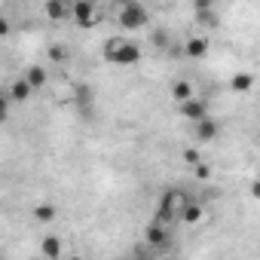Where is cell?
Returning <instances> with one entry per match:
<instances>
[{
  "instance_id": "obj_1",
  "label": "cell",
  "mask_w": 260,
  "mask_h": 260,
  "mask_svg": "<svg viewBox=\"0 0 260 260\" xmlns=\"http://www.w3.org/2000/svg\"><path fill=\"white\" fill-rule=\"evenodd\" d=\"M104 58H107L110 64L128 68V64H138V61H141V49H138V43H132V40L113 37V40L104 43Z\"/></svg>"
},
{
  "instance_id": "obj_2",
  "label": "cell",
  "mask_w": 260,
  "mask_h": 260,
  "mask_svg": "<svg viewBox=\"0 0 260 260\" xmlns=\"http://www.w3.org/2000/svg\"><path fill=\"white\" fill-rule=\"evenodd\" d=\"M190 202H187V196H184V190H169L166 196H162V202H159V223H169L172 217H184V208H187Z\"/></svg>"
},
{
  "instance_id": "obj_3",
  "label": "cell",
  "mask_w": 260,
  "mask_h": 260,
  "mask_svg": "<svg viewBox=\"0 0 260 260\" xmlns=\"http://www.w3.org/2000/svg\"><path fill=\"white\" fill-rule=\"evenodd\" d=\"M147 10L141 7V4H135V0H128V4H122L119 7V25L125 28V31H138L141 25H147Z\"/></svg>"
},
{
  "instance_id": "obj_4",
  "label": "cell",
  "mask_w": 260,
  "mask_h": 260,
  "mask_svg": "<svg viewBox=\"0 0 260 260\" xmlns=\"http://www.w3.org/2000/svg\"><path fill=\"white\" fill-rule=\"evenodd\" d=\"M71 16L80 28H89L95 22V4H89V0H77V4H71Z\"/></svg>"
},
{
  "instance_id": "obj_5",
  "label": "cell",
  "mask_w": 260,
  "mask_h": 260,
  "mask_svg": "<svg viewBox=\"0 0 260 260\" xmlns=\"http://www.w3.org/2000/svg\"><path fill=\"white\" fill-rule=\"evenodd\" d=\"M181 113L196 125V122H202V119H208V110H205V104L199 101V98H193V101H187V104H181Z\"/></svg>"
},
{
  "instance_id": "obj_6",
  "label": "cell",
  "mask_w": 260,
  "mask_h": 260,
  "mask_svg": "<svg viewBox=\"0 0 260 260\" xmlns=\"http://www.w3.org/2000/svg\"><path fill=\"white\" fill-rule=\"evenodd\" d=\"M193 132H196V141H214V138H217V132H220V125L208 116V119H202V122H196V125H193Z\"/></svg>"
},
{
  "instance_id": "obj_7",
  "label": "cell",
  "mask_w": 260,
  "mask_h": 260,
  "mask_svg": "<svg viewBox=\"0 0 260 260\" xmlns=\"http://www.w3.org/2000/svg\"><path fill=\"white\" fill-rule=\"evenodd\" d=\"M31 92H34V86L25 80V77H19V80H13V86H10V101H28L31 98Z\"/></svg>"
},
{
  "instance_id": "obj_8",
  "label": "cell",
  "mask_w": 260,
  "mask_h": 260,
  "mask_svg": "<svg viewBox=\"0 0 260 260\" xmlns=\"http://www.w3.org/2000/svg\"><path fill=\"white\" fill-rule=\"evenodd\" d=\"M172 98H175L178 104H187V101H193L196 95H193V86H190L187 80H178V83H172Z\"/></svg>"
},
{
  "instance_id": "obj_9",
  "label": "cell",
  "mask_w": 260,
  "mask_h": 260,
  "mask_svg": "<svg viewBox=\"0 0 260 260\" xmlns=\"http://www.w3.org/2000/svg\"><path fill=\"white\" fill-rule=\"evenodd\" d=\"M25 80H28L34 89H40V86H46L49 74H46V68H43V64H31V68L25 71Z\"/></svg>"
},
{
  "instance_id": "obj_10",
  "label": "cell",
  "mask_w": 260,
  "mask_h": 260,
  "mask_svg": "<svg viewBox=\"0 0 260 260\" xmlns=\"http://www.w3.org/2000/svg\"><path fill=\"white\" fill-rule=\"evenodd\" d=\"M40 251H43L46 260H58V254H61V239H58V236H46V239L40 242Z\"/></svg>"
},
{
  "instance_id": "obj_11",
  "label": "cell",
  "mask_w": 260,
  "mask_h": 260,
  "mask_svg": "<svg viewBox=\"0 0 260 260\" xmlns=\"http://www.w3.org/2000/svg\"><path fill=\"white\" fill-rule=\"evenodd\" d=\"M184 52H187L190 58H202V55L208 52V40H205V37H190L187 46H184Z\"/></svg>"
},
{
  "instance_id": "obj_12",
  "label": "cell",
  "mask_w": 260,
  "mask_h": 260,
  "mask_svg": "<svg viewBox=\"0 0 260 260\" xmlns=\"http://www.w3.org/2000/svg\"><path fill=\"white\" fill-rule=\"evenodd\" d=\"M43 10H46V16H49V19H64V16H71V7H68V4H61V0H49Z\"/></svg>"
},
{
  "instance_id": "obj_13",
  "label": "cell",
  "mask_w": 260,
  "mask_h": 260,
  "mask_svg": "<svg viewBox=\"0 0 260 260\" xmlns=\"http://www.w3.org/2000/svg\"><path fill=\"white\" fill-rule=\"evenodd\" d=\"M74 101H77L83 110H89V107H92V89H89V86H77V89H74Z\"/></svg>"
},
{
  "instance_id": "obj_14",
  "label": "cell",
  "mask_w": 260,
  "mask_h": 260,
  "mask_svg": "<svg viewBox=\"0 0 260 260\" xmlns=\"http://www.w3.org/2000/svg\"><path fill=\"white\" fill-rule=\"evenodd\" d=\"M162 242H166V230H162V223L156 220V223L147 226V245H162Z\"/></svg>"
},
{
  "instance_id": "obj_15",
  "label": "cell",
  "mask_w": 260,
  "mask_h": 260,
  "mask_svg": "<svg viewBox=\"0 0 260 260\" xmlns=\"http://www.w3.org/2000/svg\"><path fill=\"white\" fill-rule=\"evenodd\" d=\"M251 74H233V80H230V86H233V92H248L251 89Z\"/></svg>"
},
{
  "instance_id": "obj_16",
  "label": "cell",
  "mask_w": 260,
  "mask_h": 260,
  "mask_svg": "<svg viewBox=\"0 0 260 260\" xmlns=\"http://www.w3.org/2000/svg\"><path fill=\"white\" fill-rule=\"evenodd\" d=\"M199 220H202V205L190 202V205L184 208V223H199Z\"/></svg>"
},
{
  "instance_id": "obj_17",
  "label": "cell",
  "mask_w": 260,
  "mask_h": 260,
  "mask_svg": "<svg viewBox=\"0 0 260 260\" xmlns=\"http://www.w3.org/2000/svg\"><path fill=\"white\" fill-rule=\"evenodd\" d=\"M34 217H37L40 223H49V220L55 217V208H52V205H37V208H34Z\"/></svg>"
},
{
  "instance_id": "obj_18",
  "label": "cell",
  "mask_w": 260,
  "mask_h": 260,
  "mask_svg": "<svg viewBox=\"0 0 260 260\" xmlns=\"http://www.w3.org/2000/svg\"><path fill=\"white\" fill-rule=\"evenodd\" d=\"M49 58H52V61H64V58H68V49H64L61 43H55V46L49 49Z\"/></svg>"
},
{
  "instance_id": "obj_19",
  "label": "cell",
  "mask_w": 260,
  "mask_h": 260,
  "mask_svg": "<svg viewBox=\"0 0 260 260\" xmlns=\"http://www.w3.org/2000/svg\"><path fill=\"white\" fill-rule=\"evenodd\" d=\"M153 43H156V46L172 49V43H169V34H166V31H153Z\"/></svg>"
},
{
  "instance_id": "obj_20",
  "label": "cell",
  "mask_w": 260,
  "mask_h": 260,
  "mask_svg": "<svg viewBox=\"0 0 260 260\" xmlns=\"http://www.w3.org/2000/svg\"><path fill=\"white\" fill-rule=\"evenodd\" d=\"M184 159H187L190 166H202V159H199V150H193V147H187V150H184Z\"/></svg>"
},
{
  "instance_id": "obj_21",
  "label": "cell",
  "mask_w": 260,
  "mask_h": 260,
  "mask_svg": "<svg viewBox=\"0 0 260 260\" xmlns=\"http://www.w3.org/2000/svg\"><path fill=\"white\" fill-rule=\"evenodd\" d=\"M196 175H199V178H208V175H211V169L202 162V166H196Z\"/></svg>"
},
{
  "instance_id": "obj_22",
  "label": "cell",
  "mask_w": 260,
  "mask_h": 260,
  "mask_svg": "<svg viewBox=\"0 0 260 260\" xmlns=\"http://www.w3.org/2000/svg\"><path fill=\"white\" fill-rule=\"evenodd\" d=\"M251 196H254V199H260V178L251 184Z\"/></svg>"
},
{
  "instance_id": "obj_23",
  "label": "cell",
  "mask_w": 260,
  "mask_h": 260,
  "mask_svg": "<svg viewBox=\"0 0 260 260\" xmlns=\"http://www.w3.org/2000/svg\"><path fill=\"white\" fill-rule=\"evenodd\" d=\"M34 260H46V257H34Z\"/></svg>"
},
{
  "instance_id": "obj_24",
  "label": "cell",
  "mask_w": 260,
  "mask_h": 260,
  "mask_svg": "<svg viewBox=\"0 0 260 260\" xmlns=\"http://www.w3.org/2000/svg\"><path fill=\"white\" fill-rule=\"evenodd\" d=\"M166 260H175V257H166Z\"/></svg>"
}]
</instances>
